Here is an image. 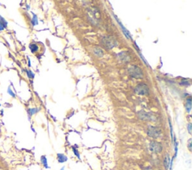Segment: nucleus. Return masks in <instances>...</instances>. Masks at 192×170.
<instances>
[{
    "mask_svg": "<svg viewBox=\"0 0 192 170\" xmlns=\"http://www.w3.org/2000/svg\"><path fill=\"white\" fill-rule=\"evenodd\" d=\"M32 24H33V25H36V24H38V20H37V17L35 16V15H34V17H33Z\"/></svg>",
    "mask_w": 192,
    "mask_h": 170,
    "instance_id": "f3484780",
    "label": "nucleus"
},
{
    "mask_svg": "<svg viewBox=\"0 0 192 170\" xmlns=\"http://www.w3.org/2000/svg\"><path fill=\"white\" fill-rule=\"evenodd\" d=\"M191 139H190L189 140V145H188V148H189V150L190 151H191Z\"/></svg>",
    "mask_w": 192,
    "mask_h": 170,
    "instance_id": "4be33fe9",
    "label": "nucleus"
},
{
    "mask_svg": "<svg viewBox=\"0 0 192 170\" xmlns=\"http://www.w3.org/2000/svg\"><path fill=\"white\" fill-rule=\"evenodd\" d=\"M161 131L159 128L157 127H153V126H149L147 130V134L148 136L152 138H158L161 135Z\"/></svg>",
    "mask_w": 192,
    "mask_h": 170,
    "instance_id": "20e7f679",
    "label": "nucleus"
},
{
    "mask_svg": "<svg viewBox=\"0 0 192 170\" xmlns=\"http://www.w3.org/2000/svg\"><path fill=\"white\" fill-rule=\"evenodd\" d=\"M29 49L32 51V53H35L38 50V46L37 44H35V43H32L29 46Z\"/></svg>",
    "mask_w": 192,
    "mask_h": 170,
    "instance_id": "ddd939ff",
    "label": "nucleus"
},
{
    "mask_svg": "<svg viewBox=\"0 0 192 170\" xmlns=\"http://www.w3.org/2000/svg\"><path fill=\"white\" fill-rule=\"evenodd\" d=\"M0 23L2 24V25H3V27L4 28H6V26H7V25H8V23H7V22H6V20H5V19H4V18H2V17L1 16H0Z\"/></svg>",
    "mask_w": 192,
    "mask_h": 170,
    "instance_id": "4468645a",
    "label": "nucleus"
},
{
    "mask_svg": "<svg viewBox=\"0 0 192 170\" xmlns=\"http://www.w3.org/2000/svg\"><path fill=\"white\" fill-rule=\"evenodd\" d=\"M26 73H27V75L29 77H31V78L34 77V74H33L31 71H26Z\"/></svg>",
    "mask_w": 192,
    "mask_h": 170,
    "instance_id": "6ab92c4d",
    "label": "nucleus"
},
{
    "mask_svg": "<svg viewBox=\"0 0 192 170\" xmlns=\"http://www.w3.org/2000/svg\"><path fill=\"white\" fill-rule=\"evenodd\" d=\"M57 159L59 163H64L68 160V158L63 154H57Z\"/></svg>",
    "mask_w": 192,
    "mask_h": 170,
    "instance_id": "9b49d317",
    "label": "nucleus"
},
{
    "mask_svg": "<svg viewBox=\"0 0 192 170\" xmlns=\"http://www.w3.org/2000/svg\"><path fill=\"white\" fill-rule=\"evenodd\" d=\"M60 170H64V167H62V168L61 169H60Z\"/></svg>",
    "mask_w": 192,
    "mask_h": 170,
    "instance_id": "bb28decb",
    "label": "nucleus"
},
{
    "mask_svg": "<svg viewBox=\"0 0 192 170\" xmlns=\"http://www.w3.org/2000/svg\"><path fill=\"white\" fill-rule=\"evenodd\" d=\"M128 73L131 76H132L136 79H141L143 77V72H142L141 69L140 68L137 66L135 65H132L128 68Z\"/></svg>",
    "mask_w": 192,
    "mask_h": 170,
    "instance_id": "f03ea898",
    "label": "nucleus"
},
{
    "mask_svg": "<svg viewBox=\"0 0 192 170\" xmlns=\"http://www.w3.org/2000/svg\"><path fill=\"white\" fill-rule=\"evenodd\" d=\"M163 148L160 142L155 141L151 142L149 144V150L153 153H160L162 151Z\"/></svg>",
    "mask_w": 192,
    "mask_h": 170,
    "instance_id": "39448f33",
    "label": "nucleus"
},
{
    "mask_svg": "<svg viewBox=\"0 0 192 170\" xmlns=\"http://www.w3.org/2000/svg\"><path fill=\"white\" fill-rule=\"evenodd\" d=\"M185 109H186L187 112L190 113L191 109V98H189L186 100V103H185Z\"/></svg>",
    "mask_w": 192,
    "mask_h": 170,
    "instance_id": "9d476101",
    "label": "nucleus"
},
{
    "mask_svg": "<svg viewBox=\"0 0 192 170\" xmlns=\"http://www.w3.org/2000/svg\"><path fill=\"white\" fill-rule=\"evenodd\" d=\"M8 93H9V94H11L12 97H15V94L13 93V92L11 90V89H10V88H8Z\"/></svg>",
    "mask_w": 192,
    "mask_h": 170,
    "instance_id": "b1692460",
    "label": "nucleus"
},
{
    "mask_svg": "<svg viewBox=\"0 0 192 170\" xmlns=\"http://www.w3.org/2000/svg\"><path fill=\"white\" fill-rule=\"evenodd\" d=\"M164 167L166 169H168L170 168V163H171V159H170V155L168 154H166L164 158Z\"/></svg>",
    "mask_w": 192,
    "mask_h": 170,
    "instance_id": "6e6552de",
    "label": "nucleus"
},
{
    "mask_svg": "<svg viewBox=\"0 0 192 170\" xmlns=\"http://www.w3.org/2000/svg\"><path fill=\"white\" fill-rule=\"evenodd\" d=\"M134 92L140 95H147L149 94V87L146 84L140 83L137 85L134 89Z\"/></svg>",
    "mask_w": 192,
    "mask_h": 170,
    "instance_id": "7ed1b4c3",
    "label": "nucleus"
},
{
    "mask_svg": "<svg viewBox=\"0 0 192 170\" xmlns=\"http://www.w3.org/2000/svg\"><path fill=\"white\" fill-rule=\"evenodd\" d=\"M139 54H140V57H141V59H142V60H143V62H145V64H146V66H149V65H148V62H146V59H145V58H144V57H143V55L141 54V53H139Z\"/></svg>",
    "mask_w": 192,
    "mask_h": 170,
    "instance_id": "aec40b11",
    "label": "nucleus"
},
{
    "mask_svg": "<svg viewBox=\"0 0 192 170\" xmlns=\"http://www.w3.org/2000/svg\"><path fill=\"white\" fill-rule=\"evenodd\" d=\"M138 116L140 117V118L143 120H152V118H151V115L149 113H147L146 112H143V111H140L138 114Z\"/></svg>",
    "mask_w": 192,
    "mask_h": 170,
    "instance_id": "0eeeda50",
    "label": "nucleus"
},
{
    "mask_svg": "<svg viewBox=\"0 0 192 170\" xmlns=\"http://www.w3.org/2000/svg\"><path fill=\"white\" fill-rule=\"evenodd\" d=\"M94 53L98 57H102L103 56V51L102 49H100L98 47H96L94 49Z\"/></svg>",
    "mask_w": 192,
    "mask_h": 170,
    "instance_id": "f8f14e48",
    "label": "nucleus"
},
{
    "mask_svg": "<svg viewBox=\"0 0 192 170\" xmlns=\"http://www.w3.org/2000/svg\"><path fill=\"white\" fill-rule=\"evenodd\" d=\"M72 149H73V151H74V153H75V155H76L78 158H80V154H79V152L77 151V149H75V147H73Z\"/></svg>",
    "mask_w": 192,
    "mask_h": 170,
    "instance_id": "a211bd4d",
    "label": "nucleus"
},
{
    "mask_svg": "<svg viewBox=\"0 0 192 170\" xmlns=\"http://www.w3.org/2000/svg\"><path fill=\"white\" fill-rule=\"evenodd\" d=\"M118 56L119 57V59L122 61H125V62H128L129 60V56H128L127 53H125V52H122L121 53H119L118 54Z\"/></svg>",
    "mask_w": 192,
    "mask_h": 170,
    "instance_id": "1a4fd4ad",
    "label": "nucleus"
},
{
    "mask_svg": "<svg viewBox=\"0 0 192 170\" xmlns=\"http://www.w3.org/2000/svg\"><path fill=\"white\" fill-rule=\"evenodd\" d=\"M41 162H42V163L44 164V166L46 168H48V166H47V158H46L44 156H42V157H41Z\"/></svg>",
    "mask_w": 192,
    "mask_h": 170,
    "instance_id": "2eb2a0df",
    "label": "nucleus"
},
{
    "mask_svg": "<svg viewBox=\"0 0 192 170\" xmlns=\"http://www.w3.org/2000/svg\"><path fill=\"white\" fill-rule=\"evenodd\" d=\"M169 124H170V128H171V138H173V127H172V125H171V120H169Z\"/></svg>",
    "mask_w": 192,
    "mask_h": 170,
    "instance_id": "412c9836",
    "label": "nucleus"
},
{
    "mask_svg": "<svg viewBox=\"0 0 192 170\" xmlns=\"http://www.w3.org/2000/svg\"><path fill=\"white\" fill-rule=\"evenodd\" d=\"M4 29H5V28L3 27V25H2V24L0 23V31H2V30H3Z\"/></svg>",
    "mask_w": 192,
    "mask_h": 170,
    "instance_id": "a878e982",
    "label": "nucleus"
},
{
    "mask_svg": "<svg viewBox=\"0 0 192 170\" xmlns=\"http://www.w3.org/2000/svg\"><path fill=\"white\" fill-rule=\"evenodd\" d=\"M114 17H115V19H116V20H117V22H118V23H119V25L120 26H121L122 29V31H123L124 34H125V36H126V38H128V39H129V38H131V34H130V33H129V32L128 31L127 29H125V27H124V25H122V23H121V21H120V20H119V19H118L117 17H116V15H114Z\"/></svg>",
    "mask_w": 192,
    "mask_h": 170,
    "instance_id": "423d86ee",
    "label": "nucleus"
},
{
    "mask_svg": "<svg viewBox=\"0 0 192 170\" xmlns=\"http://www.w3.org/2000/svg\"><path fill=\"white\" fill-rule=\"evenodd\" d=\"M102 43H103L104 46L107 49H112L113 47H116L118 44L116 39L112 36L104 37L102 38Z\"/></svg>",
    "mask_w": 192,
    "mask_h": 170,
    "instance_id": "f257e3e1",
    "label": "nucleus"
},
{
    "mask_svg": "<svg viewBox=\"0 0 192 170\" xmlns=\"http://www.w3.org/2000/svg\"><path fill=\"white\" fill-rule=\"evenodd\" d=\"M181 84H182V85H190V83H189L188 81H182Z\"/></svg>",
    "mask_w": 192,
    "mask_h": 170,
    "instance_id": "393cba45",
    "label": "nucleus"
},
{
    "mask_svg": "<svg viewBox=\"0 0 192 170\" xmlns=\"http://www.w3.org/2000/svg\"><path fill=\"white\" fill-rule=\"evenodd\" d=\"M38 111V109H29V110H28V112H29V114L30 115V116H32V115L36 113Z\"/></svg>",
    "mask_w": 192,
    "mask_h": 170,
    "instance_id": "dca6fc26",
    "label": "nucleus"
},
{
    "mask_svg": "<svg viewBox=\"0 0 192 170\" xmlns=\"http://www.w3.org/2000/svg\"><path fill=\"white\" fill-rule=\"evenodd\" d=\"M188 130H189V134H191V123L188 125Z\"/></svg>",
    "mask_w": 192,
    "mask_h": 170,
    "instance_id": "5701e85b",
    "label": "nucleus"
},
{
    "mask_svg": "<svg viewBox=\"0 0 192 170\" xmlns=\"http://www.w3.org/2000/svg\"><path fill=\"white\" fill-rule=\"evenodd\" d=\"M0 106H1V104H0Z\"/></svg>",
    "mask_w": 192,
    "mask_h": 170,
    "instance_id": "cd10ccee",
    "label": "nucleus"
}]
</instances>
